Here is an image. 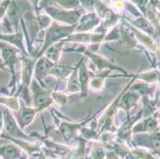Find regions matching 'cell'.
I'll use <instances>...</instances> for the list:
<instances>
[{
	"label": "cell",
	"mask_w": 160,
	"mask_h": 159,
	"mask_svg": "<svg viewBox=\"0 0 160 159\" xmlns=\"http://www.w3.org/2000/svg\"><path fill=\"white\" fill-rule=\"evenodd\" d=\"M0 127H1V122H0Z\"/></svg>",
	"instance_id": "obj_1"
}]
</instances>
